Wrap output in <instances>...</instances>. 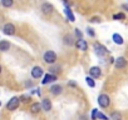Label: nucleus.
<instances>
[{
  "instance_id": "obj_22",
  "label": "nucleus",
  "mask_w": 128,
  "mask_h": 120,
  "mask_svg": "<svg viewBox=\"0 0 128 120\" xmlns=\"http://www.w3.org/2000/svg\"><path fill=\"white\" fill-rule=\"evenodd\" d=\"M110 119H112V120H122V115H120V113H118V111H113L112 115H110Z\"/></svg>"
},
{
  "instance_id": "obj_25",
  "label": "nucleus",
  "mask_w": 128,
  "mask_h": 120,
  "mask_svg": "<svg viewBox=\"0 0 128 120\" xmlns=\"http://www.w3.org/2000/svg\"><path fill=\"white\" fill-rule=\"evenodd\" d=\"M97 115H98V109H97V108H94V109H92V114H90V119H92V120H97Z\"/></svg>"
},
{
  "instance_id": "obj_32",
  "label": "nucleus",
  "mask_w": 128,
  "mask_h": 120,
  "mask_svg": "<svg viewBox=\"0 0 128 120\" xmlns=\"http://www.w3.org/2000/svg\"><path fill=\"white\" fill-rule=\"evenodd\" d=\"M63 3H64V5H66V6H70L72 5V3L69 1V0H63Z\"/></svg>"
},
{
  "instance_id": "obj_12",
  "label": "nucleus",
  "mask_w": 128,
  "mask_h": 120,
  "mask_svg": "<svg viewBox=\"0 0 128 120\" xmlns=\"http://www.w3.org/2000/svg\"><path fill=\"white\" fill-rule=\"evenodd\" d=\"M49 91H50V94H52V95L58 96V95H60V94L63 93V86H62V85H58V84H54V85H52V86H50Z\"/></svg>"
},
{
  "instance_id": "obj_9",
  "label": "nucleus",
  "mask_w": 128,
  "mask_h": 120,
  "mask_svg": "<svg viewBox=\"0 0 128 120\" xmlns=\"http://www.w3.org/2000/svg\"><path fill=\"white\" fill-rule=\"evenodd\" d=\"M74 45H76L77 49L80 50V51H86V50L88 49V43H87V40H84L83 38L76 40V44H74Z\"/></svg>"
},
{
  "instance_id": "obj_21",
  "label": "nucleus",
  "mask_w": 128,
  "mask_h": 120,
  "mask_svg": "<svg viewBox=\"0 0 128 120\" xmlns=\"http://www.w3.org/2000/svg\"><path fill=\"white\" fill-rule=\"evenodd\" d=\"M60 71H62V68H60V66H56V65L53 66V65H52V66L49 68V73H52V74H55V75H56V74H60Z\"/></svg>"
},
{
  "instance_id": "obj_30",
  "label": "nucleus",
  "mask_w": 128,
  "mask_h": 120,
  "mask_svg": "<svg viewBox=\"0 0 128 120\" xmlns=\"http://www.w3.org/2000/svg\"><path fill=\"white\" fill-rule=\"evenodd\" d=\"M30 94H36L38 96H40V94H42V93H40V89L38 88V89H34V90H33V91H32Z\"/></svg>"
},
{
  "instance_id": "obj_4",
  "label": "nucleus",
  "mask_w": 128,
  "mask_h": 120,
  "mask_svg": "<svg viewBox=\"0 0 128 120\" xmlns=\"http://www.w3.org/2000/svg\"><path fill=\"white\" fill-rule=\"evenodd\" d=\"M19 105H20V98L13 96V98L6 103V109L10 110V111H13V110H16V109L19 108Z\"/></svg>"
},
{
  "instance_id": "obj_24",
  "label": "nucleus",
  "mask_w": 128,
  "mask_h": 120,
  "mask_svg": "<svg viewBox=\"0 0 128 120\" xmlns=\"http://www.w3.org/2000/svg\"><path fill=\"white\" fill-rule=\"evenodd\" d=\"M86 30H87L88 36H90V38H94V36H96V31H94V29H93V28H87Z\"/></svg>"
},
{
  "instance_id": "obj_14",
  "label": "nucleus",
  "mask_w": 128,
  "mask_h": 120,
  "mask_svg": "<svg viewBox=\"0 0 128 120\" xmlns=\"http://www.w3.org/2000/svg\"><path fill=\"white\" fill-rule=\"evenodd\" d=\"M64 15L67 16V19H68L70 23H74V21H76V16H74V14H73L70 6H66V8H64Z\"/></svg>"
},
{
  "instance_id": "obj_7",
  "label": "nucleus",
  "mask_w": 128,
  "mask_h": 120,
  "mask_svg": "<svg viewBox=\"0 0 128 120\" xmlns=\"http://www.w3.org/2000/svg\"><path fill=\"white\" fill-rule=\"evenodd\" d=\"M55 80H58V76L55 74H52V73H48L45 75H43V80H42V84L43 85H46V84H50V83H54Z\"/></svg>"
},
{
  "instance_id": "obj_29",
  "label": "nucleus",
  "mask_w": 128,
  "mask_h": 120,
  "mask_svg": "<svg viewBox=\"0 0 128 120\" xmlns=\"http://www.w3.org/2000/svg\"><path fill=\"white\" fill-rule=\"evenodd\" d=\"M74 33H76V36H77V38H79V39H80V38H83V34H82V31H80L78 28H77V29H74Z\"/></svg>"
},
{
  "instance_id": "obj_2",
  "label": "nucleus",
  "mask_w": 128,
  "mask_h": 120,
  "mask_svg": "<svg viewBox=\"0 0 128 120\" xmlns=\"http://www.w3.org/2000/svg\"><path fill=\"white\" fill-rule=\"evenodd\" d=\"M93 49H94L96 55H98L99 58H103V56H106L108 54V49L104 45H102L100 43H94L93 44Z\"/></svg>"
},
{
  "instance_id": "obj_3",
  "label": "nucleus",
  "mask_w": 128,
  "mask_h": 120,
  "mask_svg": "<svg viewBox=\"0 0 128 120\" xmlns=\"http://www.w3.org/2000/svg\"><path fill=\"white\" fill-rule=\"evenodd\" d=\"M97 101H98V105H99L100 108H103V109H106V108H108V106L110 105V98H109L107 94H100V95L98 96Z\"/></svg>"
},
{
  "instance_id": "obj_28",
  "label": "nucleus",
  "mask_w": 128,
  "mask_h": 120,
  "mask_svg": "<svg viewBox=\"0 0 128 120\" xmlns=\"http://www.w3.org/2000/svg\"><path fill=\"white\" fill-rule=\"evenodd\" d=\"M89 21L93 23V24H97V23L99 24V23H100V18H99V16H93V18H90Z\"/></svg>"
},
{
  "instance_id": "obj_8",
  "label": "nucleus",
  "mask_w": 128,
  "mask_h": 120,
  "mask_svg": "<svg viewBox=\"0 0 128 120\" xmlns=\"http://www.w3.org/2000/svg\"><path fill=\"white\" fill-rule=\"evenodd\" d=\"M127 60H126V58H123V56H119V58H117L116 60H114V66L117 68V69H124L126 66H127Z\"/></svg>"
},
{
  "instance_id": "obj_27",
  "label": "nucleus",
  "mask_w": 128,
  "mask_h": 120,
  "mask_svg": "<svg viewBox=\"0 0 128 120\" xmlns=\"http://www.w3.org/2000/svg\"><path fill=\"white\" fill-rule=\"evenodd\" d=\"M32 100V98H30V95H22L20 96V101H24V103H28V101H30Z\"/></svg>"
},
{
  "instance_id": "obj_20",
  "label": "nucleus",
  "mask_w": 128,
  "mask_h": 120,
  "mask_svg": "<svg viewBox=\"0 0 128 120\" xmlns=\"http://www.w3.org/2000/svg\"><path fill=\"white\" fill-rule=\"evenodd\" d=\"M0 3L4 8H12L14 5V0H0Z\"/></svg>"
},
{
  "instance_id": "obj_33",
  "label": "nucleus",
  "mask_w": 128,
  "mask_h": 120,
  "mask_svg": "<svg viewBox=\"0 0 128 120\" xmlns=\"http://www.w3.org/2000/svg\"><path fill=\"white\" fill-rule=\"evenodd\" d=\"M122 9H124V10L128 11V4H123V5H122Z\"/></svg>"
},
{
  "instance_id": "obj_31",
  "label": "nucleus",
  "mask_w": 128,
  "mask_h": 120,
  "mask_svg": "<svg viewBox=\"0 0 128 120\" xmlns=\"http://www.w3.org/2000/svg\"><path fill=\"white\" fill-rule=\"evenodd\" d=\"M68 85H69V86L76 88V86H77V83H76V81H73V80H70V81H68Z\"/></svg>"
},
{
  "instance_id": "obj_34",
  "label": "nucleus",
  "mask_w": 128,
  "mask_h": 120,
  "mask_svg": "<svg viewBox=\"0 0 128 120\" xmlns=\"http://www.w3.org/2000/svg\"><path fill=\"white\" fill-rule=\"evenodd\" d=\"M2 71H3V68H2V65H0V74H2Z\"/></svg>"
},
{
  "instance_id": "obj_15",
  "label": "nucleus",
  "mask_w": 128,
  "mask_h": 120,
  "mask_svg": "<svg viewBox=\"0 0 128 120\" xmlns=\"http://www.w3.org/2000/svg\"><path fill=\"white\" fill-rule=\"evenodd\" d=\"M112 40H113V43L117 44V45H123V43H124L123 36H122L120 34H118V33H114V34L112 35Z\"/></svg>"
},
{
  "instance_id": "obj_5",
  "label": "nucleus",
  "mask_w": 128,
  "mask_h": 120,
  "mask_svg": "<svg viewBox=\"0 0 128 120\" xmlns=\"http://www.w3.org/2000/svg\"><path fill=\"white\" fill-rule=\"evenodd\" d=\"M40 10H42V13H43L44 15H50V14H53V11H54V6H53V4L45 1V3H43V4L40 5Z\"/></svg>"
},
{
  "instance_id": "obj_18",
  "label": "nucleus",
  "mask_w": 128,
  "mask_h": 120,
  "mask_svg": "<svg viewBox=\"0 0 128 120\" xmlns=\"http://www.w3.org/2000/svg\"><path fill=\"white\" fill-rule=\"evenodd\" d=\"M42 110V104L40 103H33L32 105H30V111L33 113V114H38L39 111Z\"/></svg>"
},
{
  "instance_id": "obj_10",
  "label": "nucleus",
  "mask_w": 128,
  "mask_h": 120,
  "mask_svg": "<svg viewBox=\"0 0 128 120\" xmlns=\"http://www.w3.org/2000/svg\"><path fill=\"white\" fill-rule=\"evenodd\" d=\"M44 75V70L42 66H34L32 69V78L33 79H39Z\"/></svg>"
},
{
  "instance_id": "obj_35",
  "label": "nucleus",
  "mask_w": 128,
  "mask_h": 120,
  "mask_svg": "<svg viewBox=\"0 0 128 120\" xmlns=\"http://www.w3.org/2000/svg\"><path fill=\"white\" fill-rule=\"evenodd\" d=\"M0 106H2V103H0Z\"/></svg>"
},
{
  "instance_id": "obj_1",
  "label": "nucleus",
  "mask_w": 128,
  "mask_h": 120,
  "mask_svg": "<svg viewBox=\"0 0 128 120\" xmlns=\"http://www.w3.org/2000/svg\"><path fill=\"white\" fill-rule=\"evenodd\" d=\"M43 60L49 65H54L56 63V60H58V56L53 50H46L43 55Z\"/></svg>"
},
{
  "instance_id": "obj_11",
  "label": "nucleus",
  "mask_w": 128,
  "mask_h": 120,
  "mask_svg": "<svg viewBox=\"0 0 128 120\" xmlns=\"http://www.w3.org/2000/svg\"><path fill=\"white\" fill-rule=\"evenodd\" d=\"M89 75H90L92 78H94V79H98V78H100V75H102V69H100L99 66H92V68L89 69Z\"/></svg>"
},
{
  "instance_id": "obj_19",
  "label": "nucleus",
  "mask_w": 128,
  "mask_h": 120,
  "mask_svg": "<svg viewBox=\"0 0 128 120\" xmlns=\"http://www.w3.org/2000/svg\"><path fill=\"white\" fill-rule=\"evenodd\" d=\"M86 83H87V85H88L89 88H96V80H94V78H92L90 75H89V76H86Z\"/></svg>"
},
{
  "instance_id": "obj_23",
  "label": "nucleus",
  "mask_w": 128,
  "mask_h": 120,
  "mask_svg": "<svg viewBox=\"0 0 128 120\" xmlns=\"http://www.w3.org/2000/svg\"><path fill=\"white\" fill-rule=\"evenodd\" d=\"M113 19H114V20H124V19H126V14H124V13L114 14V15H113Z\"/></svg>"
},
{
  "instance_id": "obj_16",
  "label": "nucleus",
  "mask_w": 128,
  "mask_h": 120,
  "mask_svg": "<svg viewBox=\"0 0 128 120\" xmlns=\"http://www.w3.org/2000/svg\"><path fill=\"white\" fill-rule=\"evenodd\" d=\"M63 43H64V45H68V46H70V45H74L76 44V41H74V38L72 36V35H66L63 38Z\"/></svg>"
},
{
  "instance_id": "obj_26",
  "label": "nucleus",
  "mask_w": 128,
  "mask_h": 120,
  "mask_svg": "<svg viewBox=\"0 0 128 120\" xmlns=\"http://www.w3.org/2000/svg\"><path fill=\"white\" fill-rule=\"evenodd\" d=\"M97 120H109L107 115H104L103 113L98 111V115H97Z\"/></svg>"
},
{
  "instance_id": "obj_13",
  "label": "nucleus",
  "mask_w": 128,
  "mask_h": 120,
  "mask_svg": "<svg viewBox=\"0 0 128 120\" xmlns=\"http://www.w3.org/2000/svg\"><path fill=\"white\" fill-rule=\"evenodd\" d=\"M42 110H44V111H50L52 110V108H53V105H52V101L48 99V98H44V99H42Z\"/></svg>"
},
{
  "instance_id": "obj_6",
  "label": "nucleus",
  "mask_w": 128,
  "mask_h": 120,
  "mask_svg": "<svg viewBox=\"0 0 128 120\" xmlns=\"http://www.w3.org/2000/svg\"><path fill=\"white\" fill-rule=\"evenodd\" d=\"M15 25L13 24V23H6L4 26H3V33L5 34V35H8V36H12V35H14L15 34Z\"/></svg>"
},
{
  "instance_id": "obj_17",
  "label": "nucleus",
  "mask_w": 128,
  "mask_h": 120,
  "mask_svg": "<svg viewBox=\"0 0 128 120\" xmlns=\"http://www.w3.org/2000/svg\"><path fill=\"white\" fill-rule=\"evenodd\" d=\"M10 43L8 41V40H0V51H8L9 49H10Z\"/></svg>"
}]
</instances>
